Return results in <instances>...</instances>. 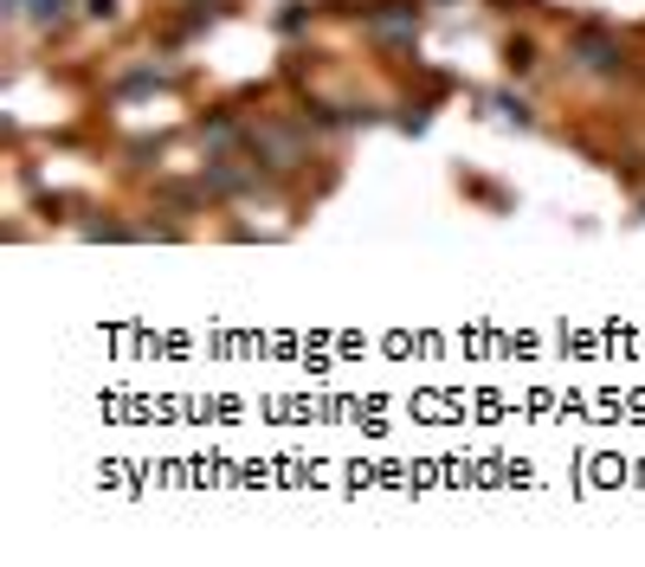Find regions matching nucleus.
<instances>
[{
	"mask_svg": "<svg viewBox=\"0 0 645 567\" xmlns=\"http://www.w3.org/2000/svg\"><path fill=\"white\" fill-rule=\"evenodd\" d=\"M575 52H581V65H588V71H613V46H607L600 33H581Z\"/></svg>",
	"mask_w": 645,
	"mask_h": 567,
	"instance_id": "nucleus-1",
	"label": "nucleus"
},
{
	"mask_svg": "<svg viewBox=\"0 0 645 567\" xmlns=\"http://www.w3.org/2000/svg\"><path fill=\"white\" fill-rule=\"evenodd\" d=\"M7 7H13V13H26L33 26H52V20L65 13V0H7Z\"/></svg>",
	"mask_w": 645,
	"mask_h": 567,
	"instance_id": "nucleus-2",
	"label": "nucleus"
}]
</instances>
